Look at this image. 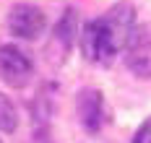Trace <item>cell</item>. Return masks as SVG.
<instances>
[{"instance_id": "1", "label": "cell", "mask_w": 151, "mask_h": 143, "mask_svg": "<svg viewBox=\"0 0 151 143\" xmlns=\"http://www.w3.org/2000/svg\"><path fill=\"white\" fill-rule=\"evenodd\" d=\"M133 26H136L133 5L130 3H117L104 16L86 24V29L81 31V52L91 63L109 65L125 49Z\"/></svg>"}, {"instance_id": "2", "label": "cell", "mask_w": 151, "mask_h": 143, "mask_svg": "<svg viewBox=\"0 0 151 143\" xmlns=\"http://www.w3.org/2000/svg\"><path fill=\"white\" fill-rule=\"evenodd\" d=\"M128 70L138 78H151V24H136L122 49Z\"/></svg>"}, {"instance_id": "3", "label": "cell", "mask_w": 151, "mask_h": 143, "mask_svg": "<svg viewBox=\"0 0 151 143\" xmlns=\"http://www.w3.org/2000/svg\"><path fill=\"white\" fill-rule=\"evenodd\" d=\"M47 18L42 13V8L31 5V3H16L8 11V29L18 39H37L45 31Z\"/></svg>"}, {"instance_id": "4", "label": "cell", "mask_w": 151, "mask_h": 143, "mask_svg": "<svg viewBox=\"0 0 151 143\" xmlns=\"http://www.w3.org/2000/svg\"><path fill=\"white\" fill-rule=\"evenodd\" d=\"M0 78L13 89L26 86L31 78V60L13 44H0Z\"/></svg>"}, {"instance_id": "5", "label": "cell", "mask_w": 151, "mask_h": 143, "mask_svg": "<svg viewBox=\"0 0 151 143\" xmlns=\"http://www.w3.org/2000/svg\"><path fill=\"white\" fill-rule=\"evenodd\" d=\"M76 109H78V120L89 133H96L102 122H104V99L102 91L96 89H83L78 99H76Z\"/></svg>"}, {"instance_id": "6", "label": "cell", "mask_w": 151, "mask_h": 143, "mask_svg": "<svg viewBox=\"0 0 151 143\" xmlns=\"http://www.w3.org/2000/svg\"><path fill=\"white\" fill-rule=\"evenodd\" d=\"M16 127H18V109L5 94H0V130L13 133Z\"/></svg>"}, {"instance_id": "7", "label": "cell", "mask_w": 151, "mask_h": 143, "mask_svg": "<svg viewBox=\"0 0 151 143\" xmlns=\"http://www.w3.org/2000/svg\"><path fill=\"white\" fill-rule=\"evenodd\" d=\"M133 143H151V117L143 122V125L136 130V135H133Z\"/></svg>"}, {"instance_id": "8", "label": "cell", "mask_w": 151, "mask_h": 143, "mask_svg": "<svg viewBox=\"0 0 151 143\" xmlns=\"http://www.w3.org/2000/svg\"><path fill=\"white\" fill-rule=\"evenodd\" d=\"M0 143H3V141H0Z\"/></svg>"}]
</instances>
